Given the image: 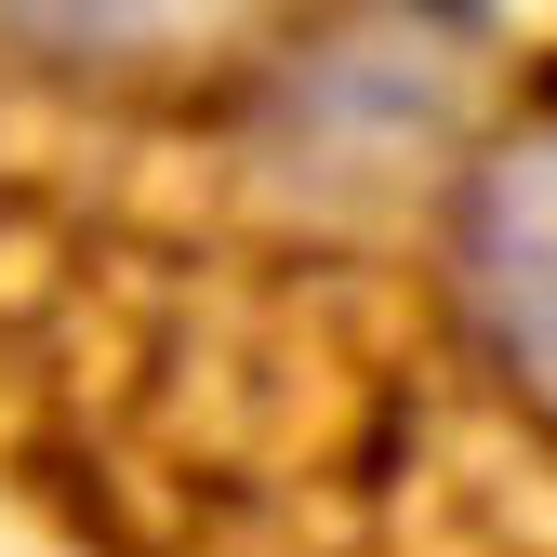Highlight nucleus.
Masks as SVG:
<instances>
[{
  "mask_svg": "<svg viewBox=\"0 0 557 557\" xmlns=\"http://www.w3.org/2000/svg\"><path fill=\"white\" fill-rule=\"evenodd\" d=\"M465 306L531 425H557V107L518 120L465 186Z\"/></svg>",
  "mask_w": 557,
  "mask_h": 557,
  "instance_id": "obj_1",
  "label": "nucleus"
},
{
  "mask_svg": "<svg viewBox=\"0 0 557 557\" xmlns=\"http://www.w3.org/2000/svg\"><path fill=\"white\" fill-rule=\"evenodd\" d=\"M40 40H81V53H147V40H186L213 27V0H14Z\"/></svg>",
  "mask_w": 557,
  "mask_h": 557,
  "instance_id": "obj_2",
  "label": "nucleus"
}]
</instances>
